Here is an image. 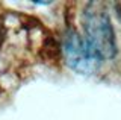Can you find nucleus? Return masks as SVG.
Masks as SVG:
<instances>
[{
  "label": "nucleus",
  "instance_id": "f257e3e1",
  "mask_svg": "<svg viewBox=\"0 0 121 120\" xmlns=\"http://www.w3.org/2000/svg\"><path fill=\"white\" fill-rule=\"evenodd\" d=\"M82 26L85 32L83 40L98 61L112 59L117 55L115 33L111 18L103 8H98L95 3H89L83 12Z\"/></svg>",
  "mask_w": 121,
  "mask_h": 120
},
{
  "label": "nucleus",
  "instance_id": "f03ea898",
  "mask_svg": "<svg viewBox=\"0 0 121 120\" xmlns=\"http://www.w3.org/2000/svg\"><path fill=\"white\" fill-rule=\"evenodd\" d=\"M64 55L67 64L79 73H92L101 61H98L89 47L86 46L83 37H80L74 29H68L62 41Z\"/></svg>",
  "mask_w": 121,
  "mask_h": 120
}]
</instances>
